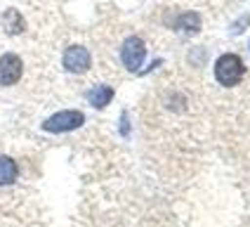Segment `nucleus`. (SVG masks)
<instances>
[{"label":"nucleus","mask_w":250,"mask_h":227,"mask_svg":"<svg viewBox=\"0 0 250 227\" xmlns=\"http://www.w3.org/2000/svg\"><path fill=\"white\" fill-rule=\"evenodd\" d=\"M215 78L222 88H236L246 78V64L234 52H227L215 62Z\"/></svg>","instance_id":"obj_1"},{"label":"nucleus","mask_w":250,"mask_h":227,"mask_svg":"<svg viewBox=\"0 0 250 227\" xmlns=\"http://www.w3.org/2000/svg\"><path fill=\"white\" fill-rule=\"evenodd\" d=\"M85 126V114L78 109H66V112L52 114L47 121H42V130L52 133V135H62V133H71Z\"/></svg>","instance_id":"obj_2"},{"label":"nucleus","mask_w":250,"mask_h":227,"mask_svg":"<svg viewBox=\"0 0 250 227\" xmlns=\"http://www.w3.org/2000/svg\"><path fill=\"white\" fill-rule=\"evenodd\" d=\"M144 59H146V43L142 41L139 36H127L123 41V45H121V62H123V67L130 73H135L144 64Z\"/></svg>","instance_id":"obj_3"},{"label":"nucleus","mask_w":250,"mask_h":227,"mask_svg":"<svg viewBox=\"0 0 250 227\" xmlns=\"http://www.w3.org/2000/svg\"><path fill=\"white\" fill-rule=\"evenodd\" d=\"M62 62H64V69L73 73V76H85L90 67H92V55H90V50L85 47V45H69L66 50H64V57H62Z\"/></svg>","instance_id":"obj_4"},{"label":"nucleus","mask_w":250,"mask_h":227,"mask_svg":"<svg viewBox=\"0 0 250 227\" xmlns=\"http://www.w3.org/2000/svg\"><path fill=\"white\" fill-rule=\"evenodd\" d=\"M24 76V62L17 52L0 55V88H12Z\"/></svg>","instance_id":"obj_5"},{"label":"nucleus","mask_w":250,"mask_h":227,"mask_svg":"<svg viewBox=\"0 0 250 227\" xmlns=\"http://www.w3.org/2000/svg\"><path fill=\"white\" fill-rule=\"evenodd\" d=\"M2 31H5L7 36H21V33L26 31V19L21 17L19 10L10 7V10L2 12Z\"/></svg>","instance_id":"obj_6"},{"label":"nucleus","mask_w":250,"mask_h":227,"mask_svg":"<svg viewBox=\"0 0 250 227\" xmlns=\"http://www.w3.org/2000/svg\"><path fill=\"white\" fill-rule=\"evenodd\" d=\"M113 99V88L106 83H99L95 88L87 90V102L95 107V109H106Z\"/></svg>","instance_id":"obj_7"},{"label":"nucleus","mask_w":250,"mask_h":227,"mask_svg":"<svg viewBox=\"0 0 250 227\" xmlns=\"http://www.w3.org/2000/svg\"><path fill=\"white\" fill-rule=\"evenodd\" d=\"M17 161L12 156L7 154H0V187H7L17 180Z\"/></svg>","instance_id":"obj_8"},{"label":"nucleus","mask_w":250,"mask_h":227,"mask_svg":"<svg viewBox=\"0 0 250 227\" xmlns=\"http://www.w3.org/2000/svg\"><path fill=\"white\" fill-rule=\"evenodd\" d=\"M177 28H180V31H184V33H196V31L201 28V19H198L196 14L187 12V14H182V17H180Z\"/></svg>","instance_id":"obj_9"}]
</instances>
